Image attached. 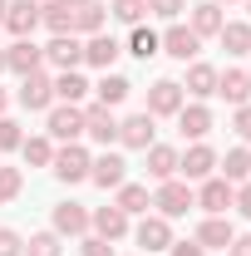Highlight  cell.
I'll return each instance as SVG.
<instances>
[{"instance_id": "cell-1", "label": "cell", "mask_w": 251, "mask_h": 256, "mask_svg": "<svg viewBox=\"0 0 251 256\" xmlns=\"http://www.w3.org/2000/svg\"><path fill=\"white\" fill-rule=\"evenodd\" d=\"M89 168H94V162H89V153H84V148H74V143H69L64 153H54V178H64V182L89 178Z\"/></svg>"}, {"instance_id": "cell-2", "label": "cell", "mask_w": 251, "mask_h": 256, "mask_svg": "<svg viewBox=\"0 0 251 256\" xmlns=\"http://www.w3.org/2000/svg\"><path fill=\"white\" fill-rule=\"evenodd\" d=\"M153 207H162V217H182L192 207V188L188 182H162V192L153 197Z\"/></svg>"}, {"instance_id": "cell-3", "label": "cell", "mask_w": 251, "mask_h": 256, "mask_svg": "<svg viewBox=\"0 0 251 256\" xmlns=\"http://www.w3.org/2000/svg\"><path fill=\"white\" fill-rule=\"evenodd\" d=\"M40 60H44V50H40V44H30V40H15V44L5 50V69H15V74H34V69H40Z\"/></svg>"}, {"instance_id": "cell-4", "label": "cell", "mask_w": 251, "mask_h": 256, "mask_svg": "<svg viewBox=\"0 0 251 256\" xmlns=\"http://www.w3.org/2000/svg\"><path fill=\"white\" fill-rule=\"evenodd\" d=\"M44 60L54 64V69H74V64L84 60V44H79L74 34H54V40H50V50H44Z\"/></svg>"}, {"instance_id": "cell-5", "label": "cell", "mask_w": 251, "mask_h": 256, "mask_svg": "<svg viewBox=\"0 0 251 256\" xmlns=\"http://www.w3.org/2000/svg\"><path fill=\"white\" fill-rule=\"evenodd\" d=\"M178 108H182V84L158 79L153 89H148V114H178Z\"/></svg>"}, {"instance_id": "cell-6", "label": "cell", "mask_w": 251, "mask_h": 256, "mask_svg": "<svg viewBox=\"0 0 251 256\" xmlns=\"http://www.w3.org/2000/svg\"><path fill=\"white\" fill-rule=\"evenodd\" d=\"M50 98H54V84L34 69V74H25V84H20V104L25 108H50Z\"/></svg>"}, {"instance_id": "cell-7", "label": "cell", "mask_w": 251, "mask_h": 256, "mask_svg": "<svg viewBox=\"0 0 251 256\" xmlns=\"http://www.w3.org/2000/svg\"><path fill=\"white\" fill-rule=\"evenodd\" d=\"M5 25H10V30L25 40V34L40 25V0H20V5H5Z\"/></svg>"}, {"instance_id": "cell-8", "label": "cell", "mask_w": 251, "mask_h": 256, "mask_svg": "<svg viewBox=\"0 0 251 256\" xmlns=\"http://www.w3.org/2000/svg\"><path fill=\"white\" fill-rule=\"evenodd\" d=\"M50 133H54V138H69V143H74V138L84 133V114H79L74 104L54 108V114H50Z\"/></svg>"}, {"instance_id": "cell-9", "label": "cell", "mask_w": 251, "mask_h": 256, "mask_svg": "<svg viewBox=\"0 0 251 256\" xmlns=\"http://www.w3.org/2000/svg\"><path fill=\"white\" fill-rule=\"evenodd\" d=\"M84 133H89L94 143H114V138H118V124H114V114L98 104V108H89V114H84Z\"/></svg>"}, {"instance_id": "cell-10", "label": "cell", "mask_w": 251, "mask_h": 256, "mask_svg": "<svg viewBox=\"0 0 251 256\" xmlns=\"http://www.w3.org/2000/svg\"><path fill=\"white\" fill-rule=\"evenodd\" d=\"M124 168H128V162L118 158V153H104V158L89 168V178H94L98 188H124Z\"/></svg>"}, {"instance_id": "cell-11", "label": "cell", "mask_w": 251, "mask_h": 256, "mask_svg": "<svg viewBox=\"0 0 251 256\" xmlns=\"http://www.w3.org/2000/svg\"><path fill=\"white\" fill-rule=\"evenodd\" d=\"M118 138L128 148H148L153 143V114H133L128 124H118Z\"/></svg>"}, {"instance_id": "cell-12", "label": "cell", "mask_w": 251, "mask_h": 256, "mask_svg": "<svg viewBox=\"0 0 251 256\" xmlns=\"http://www.w3.org/2000/svg\"><path fill=\"white\" fill-rule=\"evenodd\" d=\"M138 246H143V252H162V246H172L168 217H148V222L138 226Z\"/></svg>"}, {"instance_id": "cell-13", "label": "cell", "mask_w": 251, "mask_h": 256, "mask_svg": "<svg viewBox=\"0 0 251 256\" xmlns=\"http://www.w3.org/2000/svg\"><path fill=\"white\" fill-rule=\"evenodd\" d=\"M89 226V212L79 207V202H60L54 207V232H64V236H79Z\"/></svg>"}, {"instance_id": "cell-14", "label": "cell", "mask_w": 251, "mask_h": 256, "mask_svg": "<svg viewBox=\"0 0 251 256\" xmlns=\"http://www.w3.org/2000/svg\"><path fill=\"white\" fill-rule=\"evenodd\" d=\"M94 226H98L104 242H118V236L128 232V212H124V207H98V212H94Z\"/></svg>"}, {"instance_id": "cell-15", "label": "cell", "mask_w": 251, "mask_h": 256, "mask_svg": "<svg viewBox=\"0 0 251 256\" xmlns=\"http://www.w3.org/2000/svg\"><path fill=\"white\" fill-rule=\"evenodd\" d=\"M158 44H162L172 60H192V54H197V34H192V30H182V25H172V30L162 34Z\"/></svg>"}, {"instance_id": "cell-16", "label": "cell", "mask_w": 251, "mask_h": 256, "mask_svg": "<svg viewBox=\"0 0 251 256\" xmlns=\"http://www.w3.org/2000/svg\"><path fill=\"white\" fill-rule=\"evenodd\" d=\"M222 25H226V20H222L217 0H202V5L192 10V34H222Z\"/></svg>"}, {"instance_id": "cell-17", "label": "cell", "mask_w": 251, "mask_h": 256, "mask_svg": "<svg viewBox=\"0 0 251 256\" xmlns=\"http://www.w3.org/2000/svg\"><path fill=\"white\" fill-rule=\"evenodd\" d=\"M188 178H212V168H217V153L207 148V143H197V148H188V158L178 162Z\"/></svg>"}, {"instance_id": "cell-18", "label": "cell", "mask_w": 251, "mask_h": 256, "mask_svg": "<svg viewBox=\"0 0 251 256\" xmlns=\"http://www.w3.org/2000/svg\"><path fill=\"white\" fill-rule=\"evenodd\" d=\"M232 202H236V192H232L226 178H212V182L202 188V207H207V212H226Z\"/></svg>"}, {"instance_id": "cell-19", "label": "cell", "mask_w": 251, "mask_h": 256, "mask_svg": "<svg viewBox=\"0 0 251 256\" xmlns=\"http://www.w3.org/2000/svg\"><path fill=\"white\" fill-rule=\"evenodd\" d=\"M40 20H44L54 34H69V30H74V5H64V0H54V5H40Z\"/></svg>"}, {"instance_id": "cell-20", "label": "cell", "mask_w": 251, "mask_h": 256, "mask_svg": "<svg viewBox=\"0 0 251 256\" xmlns=\"http://www.w3.org/2000/svg\"><path fill=\"white\" fill-rule=\"evenodd\" d=\"M84 60H89V64H98V69H108V64L118 60V44H114L108 34H94V40L84 44Z\"/></svg>"}, {"instance_id": "cell-21", "label": "cell", "mask_w": 251, "mask_h": 256, "mask_svg": "<svg viewBox=\"0 0 251 256\" xmlns=\"http://www.w3.org/2000/svg\"><path fill=\"white\" fill-rule=\"evenodd\" d=\"M178 124H182V133H188V138H207V128H212V114L192 104V108H178Z\"/></svg>"}, {"instance_id": "cell-22", "label": "cell", "mask_w": 251, "mask_h": 256, "mask_svg": "<svg viewBox=\"0 0 251 256\" xmlns=\"http://www.w3.org/2000/svg\"><path fill=\"white\" fill-rule=\"evenodd\" d=\"M232 222H222V217H212V222H202V232H197V242H202V252L207 246H232Z\"/></svg>"}, {"instance_id": "cell-23", "label": "cell", "mask_w": 251, "mask_h": 256, "mask_svg": "<svg viewBox=\"0 0 251 256\" xmlns=\"http://www.w3.org/2000/svg\"><path fill=\"white\" fill-rule=\"evenodd\" d=\"M54 94H60L64 104H79V98L89 94V84H84V74H74V69H64L60 79H54Z\"/></svg>"}, {"instance_id": "cell-24", "label": "cell", "mask_w": 251, "mask_h": 256, "mask_svg": "<svg viewBox=\"0 0 251 256\" xmlns=\"http://www.w3.org/2000/svg\"><path fill=\"white\" fill-rule=\"evenodd\" d=\"M148 172H153L158 182H168V178L178 172V153H172V148H148Z\"/></svg>"}, {"instance_id": "cell-25", "label": "cell", "mask_w": 251, "mask_h": 256, "mask_svg": "<svg viewBox=\"0 0 251 256\" xmlns=\"http://www.w3.org/2000/svg\"><path fill=\"white\" fill-rule=\"evenodd\" d=\"M188 89L202 94V98L217 94V69H212V64H192V69H188Z\"/></svg>"}, {"instance_id": "cell-26", "label": "cell", "mask_w": 251, "mask_h": 256, "mask_svg": "<svg viewBox=\"0 0 251 256\" xmlns=\"http://www.w3.org/2000/svg\"><path fill=\"white\" fill-rule=\"evenodd\" d=\"M128 89H133L128 79H118V74H104V79H98V98H104V108L124 104V98H128Z\"/></svg>"}, {"instance_id": "cell-27", "label": "cell", "mask_w": 251, "mask_h": 256, "mask_svg": "<svg viewBox=\"0 0 251 256\" xmlns=\"http://www.w3.org/2000/svg\"><path fill=\"white\" fill-rule=\"evenodd\" d=\"M217 94H226L232 104H246L251 79H246V74H222V79H217Z\"/></svg>"}, {"instance_id": "cell-28", "label": "cell", "mask_w": 251, "mask_h": 256, "mask_svg": "<svg viewBox=\"0 0 251 256\" xmlns=\"http://www.w3.org/2000/svg\"><path fill=\"white\" fill-rule=\"evenodd\" d=\"M118 207H124V212H148V207H153V202H148V188H138V182L118 188Z\"/></svg>"}, {"instance_id": "cell-29", "label": "cell", "mask_w": 251, "mask_h": 256, "mask_svg": "<svg viewBox=\"0 0 251 256\" xmlns=\"http://www.w3.org/2000/svg\"><path fill=\"white\" fill-rule=\"evenodd\" d=\"M222 44L232 54H246L251 50V25H222Z\"/></svg>"}, {"instance_id": "cell-30", "label": "cell", "mask_w": 251, "mask_h": 256, "mask_svg": "<svg viewBox=\"0 0 251 256\" xmlns=\"http://www.w3.org/2000/svg\"><path fill=\"white\" fill-rule=\"evenodd\" d=\"M98 25H104V5L84 0V5L74 10V30H98Z\"/></svg>"}, {"instance_id": "cell-31", "label": "cell", "mask_w": 251, "mask_h": 256, "mask_svg": "<svg viewBox=\"0 0 251 256\" xmlns=\"http://www.w3.org/2000/svg\"><path fill=\"white\" fill-rule=\"evenodd\" d=\"M128 54H138V60H153V54H158V34H153V30H133V40H128Z\"/></svg>"}, {"instance_id": "cell-32", "label": "cell", "mask_w": 251, "mask_h": 256, "mask_svg": "<svg viewBox=\"0 0 251 256\" xmlns=\"http://www.w3.org/2000/svg\"><path fill=\"white\" fill-rule=\"evenodd\" d=\"M222 168H226V182H236V178H246V172H251V153H246V148H236V153H226Z\"/></svg>"}, {"instance_id": "cell-33", "label": "cell", "mask_w": 251, "mask_h": 256, "mask_svg": "<svg viewBox=\"0 0 251 256\" xmlns=\"http://www.w3.org/2000/svg\"><path fill=\"white\" fill-rule=\"evenodd\" d=\"M20 148H25V158H30L34 168H44V162H54V153H50V138H25Z\"/></svg>"}, {"instance_id": "cell-34", "label": "cell", "mask_w": 251, "mask_h": 256, "mask_svg": "<svg viewBox=\"0 0 251 256\" xmlns=\"http://www.w3.org/2000/svg\"><path fill=\"white\" fill-rule=\"evenodd\" d=\"M20 182H25L20 168H0V202H15L20 197Z\"/></svg>"}, {"instance_id": "cell-35", "label": "cell", "mask_w": 251, "mask_h": 256, "mask_svg": "<svg viewBox=\"0 0 251 256\" xmlns=\"http://www.w3.org/2000/svg\"><path fill=\"white\" fill-rule=\"evenodd\" d=\"M143 10H148V0H114V15H118L124 25H138Z\"/></svg>"}, {"instance_id": "cell-36", "label": "cell", "mask_w": 251, "mask_h": 256, "mask_svg": "<svg viewBox=\"0 0 251 256\" xmlns=\"http://www.w3.org/2000/svg\"><path fill=\"white\" fill-rule=\"evenodd\" d=\"M30 256H60V242L50 232H40V236H30Z\"/></svg>"}, {"instance_id": "cell-37", "label": "cell", "mask_w": 251, "mask_h": 256, "mask_svg": "<svg viewBox=\"0 0 251 256\" xmlns=\"http://www.w3.org/2000/svg\"><path fill=\"white\" fill-rule=\"evenodd\" d=\"M25 138H20V124L15 118H0V148H20Z\"/></svg>"}, {"instance_id": "cell-38", "label": "cell", "mask_w": 251, "mask_h": 256, "mask_svg": "<svg viewBox=\"0 0 251 256\" xmlns=\"http://www.w3.org/2000/svg\"><path fill=\"white\" fill-rule=\"evenodd\" d=\"M148 10H153V15H162V20H172V15L182 10V0H148Z\"/></svg>"}, {"instance_id": "cell-39", "label": "cell", "mask_w": 251, "mask_h": 256, "mask_svg": "<svg viewBox=\"0 0 251 256\" xmlns=\"http://www.w3.org/2000/svg\"><path fill=\"white\" fill-rule=\"evenodd\" d=\"M0 256H20V236L10 226H0Z\"/></svg>"}, {"instance_id": "cell-40", "label": "cell", "mask_w": 251, "mask_h": 256, "mask_svg": "<svg viewBox=\"0 0 251 256\" xmlns=\"http://www.w3.org/2000/svg\"><path fill=\"white\" fill-rule=\"evenodd\" d=\"M84 256H114V246H108L104 236H89V242H84Z\"/></svg>"}, {"instance_id": "cell-41", "label": "cell", "mask_w": 251, "mask_h": 256, "mask_svg": "<svg viewBox=\"0 0 251 256\" xmlns=\"http://www.w3.org/2000/svg\"><path fill=\"white\" fill-rule=\"evenodd\" d=\"M236 133H242V138H251V104H242V108H236Z\"/></svg>"}, {"instance_id": "cell-42", "label": "cell", "mask_w": 251, "mask_h": 256, "mask_svg": "<svg viewBox=\"0 0 251 256\" xmlns=\"http://www.w3.org/2000/svg\"><path fill=\"white\" fill-rule=\"evenodd\" d=\"M232 256H251V236H232Z\"/></svg>"}, {"instance_id": "cell-43", "label": "cell", "mask_w": 251, "mask_h": 256, "mask_svg": "<svg viewBox=\"0 0 251 256\" xmlns=\"http://www.w3.org/2000/svg\"><path fill=\"white\" fill-rule=\"evenodd\" d=\"M172 256H202V246H197V242H178V246H172Z\"/></svg>"}, {"instance_id": "cell-44", "label": "cell", "mask_w": 251, "mask_h": 256, "mask_svg": "<svg viewBox=\"0 0 251 256\" xmlns=\"http://www.w3.org/2000/svg\"><path fill=\"white\" fill-rule=\"evenodd\" d=\"M236 207H242V212L251 217V188H242V197H236Z\"/></svg>"}, {"instance_id": "cell-45", "label": "cell", "mask_w": 251, "mask_h": 256, "mask_svg": "<svg viewBox=\"0 0 251 256\" xmlns=\"http://www.w3.org/2000/svg\"><path fill=\"white\" fill-rule=\"evenodd\" d=\"M64 5H74V10H79V5H84V0H64Z\"/></svg>"}, {"instance_id": "cell-46", "label": "cell", "mask_w": 251, "mask_h": 256, "mask_svg": "<svg viewBox=\"0 0 251 256\" xmlns=\"http://www.w3.org/2000/svg\"><path fill=\"white\" fill-rule=\"evenodd\" d=\"M0 114H5V89H0Z\"/></svg>"}, {"instance_id": "cell-47", "label": "cell", "mask_w": 251, "mask_h": 256, "mask_svg": "<svg viewBox=\"0 0 251 256\" xmlns=\"http://www.w3.org/2000/svg\"><path fill=\"white\" fill-rule=\"evenodd\" d=\"M0 25H5V5H0Z\"/></svg>"}, {"instance_id": "cell-48", "label": "cell", "mask_w": 251, "mask_h": 256, "mask_svg": "<svg viewBox=\"0 0 251 256\" xmlns=\"http://www.w3.org/2000/svg\"><path fill=\"white\" fill-rule=\"evenodd\" d=\"M0 69H5V50H0Z\"/></svg>"}, {"instance_id": "cell-49", "label": "cell", "mask_w": 251, "mask_h": 256, "mask_svg": "<svg viewBox=\"0 0 251 256\" xmlns=\"http://www.w3.org/2000/svg\"><path fill=\"white\" fill-rule=\"evenodd\" d=\"M246 5H251V0H246Z\"/></svg>"}]
</instances>
